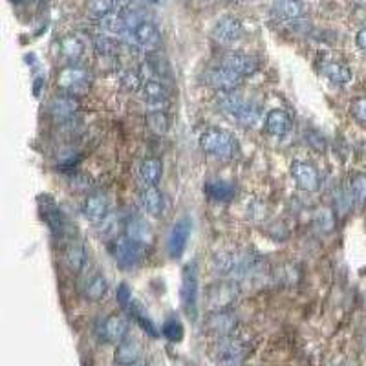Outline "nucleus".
I'll return each mask as SVG.
<instances>
[{
  "label": "nucleus",
  "mask_w": 366,
  "mask_h": 366,
  "mask_svg": "<svg viewBox=\"0 0 366 366\" xmlns=\"http://www.w3.org/2000/svg\"><path fill=\"white\" fill-rule=\"evenodd\" d=\"M200 148L216 160H233L238 156L240 147L235 135L226 128H207L200 134Z\"/></svg>",
  "instance_id": "obj_1"
},
{
  "label": "nucleus",
  "mask_w": 366,
  "mask_h": 366,
  "mask_svg": "<svg viewBox=\"0 0 366 366\" xmlns=\"http://www.w3.org/2000/svg\"><path fill=\"white\" fill-rule=\"evenodd\" d=\"M258 258L249 253H220L214 257L213 266L216 273L226 274V277H233V279H242V277H249L251 273L258 270Z\"/></svg>",
  "instance_id": "obj_2"
},
{
  "label": "nucleus",
  "mask_w": 366,
  "mask_h": 366,
  "mask_svg": "<svg viewBox=\"0 0 366 366\" xmlns=\"http://www.w3.org/2000/svg\"><path fill=\"white\" fill-rule=\"evenodd\" d=\"M92 75L87 68L81 66H65L57 72V88L62 90L65 94H72V96H79L90 88Z\"/></svg>",
  "instance_id": "obj_3"
},
{
  "label": "nucleus",
  "mask_w": 366,
  "mask_h": 366,
  "mask_svg": "<svg viewBox=\"0 0 366 366\" xmlns=\"http://www.w3.org/2000/svg\"><path fill=\"white\" fill-rule=\"evenodd\" d=\"M143 248L145 245L138 244L131 236L123 235L113 240L112 257L123 270H134L141 262V258H143Z\"/></svg>",
  "instance_id": "obj_4"
},
{
  "label": "nucleus",
  "mask_w": 366,
  "mask_h": 366,
  "mask_svg": "<svg viewBox=\"0 0 366 366\" xmlns=\"http://www.w3.org/2000/svg\"><path fill=\"white\" fill-rule=\"evenodd\" d=\"M198 296H200L198 271L194 264H189V266H185V270H183L182 277V304L185 314H187L192 321L198 317Z\"/></svg>",
  "instance_id": "obj_5"
},
{
  "label": "nucleus",
  "mask_w": 366,
  "mask_h": 366,
  "mask_svg": "<svg viewBox=\"0 0 366 366\" xmlns=\"http://www.w3.org/2000/svg\"><path fill=\"white\" fill-rule=\"evenodd\" d=\"M191 233L192 222L187 216L179 218L178 222H174V226L170 227L169 236H167V251H169L170 258H179L185 253L189 238H191Z\"/></svg>",
  "instance_id": "obj_6"
},
{
  "label": "nucleus",
  "mask_w": 366,
  "mask_h": 366,
  "mask_svg": "<svg viewBox=\"0 0 366 366\" xmlns=\"http://www.w3.org/2000/svg\"><path fill=\"white\" fill-rule=\"evenodd\" d=\"M244 28L242 22L235 17H222L216 21V24L211 30V37L214 43L222 44V46H231L236 40L242 39Z\"/></svg>",
  "instance_id": "obj_7"
},
{
  "label": "nucleus",
  "mask_w": 366,
  "mask_h": 366,
  "mask_svg": "<svg viewBox=\"0 0 366 366\" xmlns=\"http://www.w3.org/2000/svg\"><path fill=\"white\" fill-rule=\"evenodd\" d=\"M289 170H292V176L295 179L296 187L306 192L318 191V187H321V176H318V170L315 169L314 163L296 160V162L292 163Z\"/></svg>",
  "instance_id": "obj_8"
},
{
  "label": "nucleus",
  "mask_w": 366,
  "mask_h": 366,
  "mask_svg": "<svg viewBox=\"0 0 366 366\" xmlns=\"http://www.w3.org/2000/svg\"><path fill=\"white\" fill-rule=\"evenodd\" d=\"M97 333H99V339L103 340V343L119 345L121 340H125L128 337L127 317H123V315H110V317H106L105 321L101 323Z\"/></svg>",
  "instance_id": "obj_9"
},
{
  "label": "nucleus",
  "mask_w": 366,
  "mask_h": 366,
  "mask_svg": "<svg viewBox=\"0 0 366 366\" xmlns=\"http://www.w3.org/2000/svg\"><path fill=\"white\" fill-rule=\"evenodd\" d=\"M205 84H209L211 88H214L216 92H229V90H238L240 84H242V79L235 72L227 70L223 66H214L211 70L205 72L204 75Z\"/></svg>",
  "instance_id": "obj_10"
},
{
  "label": "nucleus",
  "mask_w": 366,
  "mask_h": 366,
  "mask_svg": "<svg viewBox=\"0 0 366 366\" xmlns=\"http://www.w3.org/2000/svg\"><path fill=\"white\" fill-rule=\"evenodd\" d=\"M141 97L147 103L150 110L148 112H156V110H165L169 106V90L160 79H147L141 90Z\"/></svg>",
  "instance_id": "obj_11"
},
{
  "label": "nucleus",
  "mask_w": 366,
  "mask_h": 366,
  "mask_svg": "<svg viewBox=\"0 0 366 366\" xmlns=\"http://www.w3.org/2000/svg\"><path fill=\"white\" fill-rule=\"evenodd\" d=\"M244 357V346L231 336L220 337V340L214 346V359L220 365H238Z\"/></svg>",
  "instance_id": "obj_12"
},
{
  "label": "nucleus",
  "mask_w": 366,
  "mask_h": 366,
  "mask_svg": "<svg viewBox=\"0 0 366 366\" xmlns=\"http://www.w3.org/2000/svg\"><path fill=\"white\" fill-rule=\"evenodd\" d=\"M131 39L134 40V44L138 48L147 50V52H152L160 46L162 43V33L157 30V26L150 21H143L138 28L131 31Z\"/></svg>",
  "instance_id": "obj_13"
},
{
  "label": "nucleus",
  "mask_w": 366,
  "mask_h": 366,
  "mask_svg": "<svg viewBox=\"0 0 366 366\" xmlns=\"http://www.w3.org/2000/svg\"><path fill=\"white\" fill-rule=\"evenodd\" d=\"M222 66L227 68V70L238 74L240 77H248V75H253L257 72L258 62L248 53L229 52L222 57Z\"/></svg>",
  "instance_id": "obj_14"
},
{
  "label": "nucleus",
  "mask_w": 366,
  "mask_h": 366,
  "mask_svg": "<svg viewBox=\"0 0 366 366\" xmlns=\"http://www.w3.org/2000/svg\"><path fill=\"white\" fill-rule=\"evenodd\" d=\"M238 295V288L233 282H222L213 284L207 292V299H209V306L214 311L226 310L227 306L231 304Z\"/></svg>",
  "instance_id": "obj_15"
},
{
  "label": "nucleus",
  "mask_w": 366,
  "mask_h": 366,
  "mask_svg": "<svg viewBox=\"0 0 366 366\" xmlns=\"http://www.w3.org/2000/svg\"><path fill=\"white\" fill-rule=\"evenodd\" d=\"M264 128L273 138H284L289 132V128H292V118H289V113L286 110L273 109L267 112Z\"/></svg>",
  "instance_id": "obj_16"
},
{
  "label": "nucleus",
  "mask_w": 366,
  "mask_h": 366,
  "mask_svg": "<svg viewBox=\"0 0 366 366\" xmlns=\"http://www.w3.org/2000/svg\"><path fill=\"white\" fill-rule=\"evenodd\" d=\"M79 101L77 97L72 96V94H61V96H55L48 103V112L52 113L55 119H66L74 116L79 110Z\"/></svg>",
  "instance_id": "obj_17"
},
{
  "label": "nucleus",
  "mask_w": 366,
  "mask_h": 366,
  "mask_svg": "<svg viewBox=\"0 0 366 366\" xmlns=\"http://www.w3.org/2000/svg\"><path fill=\"white\" fill-rule=\"evenodd\" d=\"M83 214L84 218L90 220V222L99 223L109 214V198L101 192L90 194L83 204Z\"/></svg>",
  "instance_id": "obj_18"
},
{
  "label": "nucleus",
  "mask_w": 366,
  "mask_h": 366,
  "mask_svg": "<svg viewBox=\"0 0 366 366\" xmlns=\"http://www.w3.org/2000/svg\"><path fill=\"white\" fill-rule=\"evenodd\" d=\"M321 72H323L324 77H328L333 84L337 87H345L352 81V70L345 62L336 61V59H328V61H323L321 65Z\"/></svg>",
  "instance_id": "obj_19"
},
{
  "label": "nucleus",
  "mask_w": 366,
  "mask_h": 366,
  "mask_svg": "<svg viewBox=\"0 0 366 366\" xmlns=\"http://www.w3.org/2000/svg\"><path fill=\"white\" fill-rule=\"evenodd\" d=\"M236 326V318L231 311L227 310H218L214 314L209 315L207 318V328L213 333H218L220 337H226L231 333V330H235Z\"/></svg>",
  "instance_id": "obj_20"
},
{
  "label": "nucleus",
  "mask_w": 366,
  "mask_h": 366,
  "mask_svg": "<svg viewBox=\"0 0 366 366\" xmlns=\"http://www.w3.org/2000/svg\"><path fill=\"white\" fill-rule=\"evenodd\" d=\"M140 355H141V346L140 343L135 339H131V337H127L125 340H121L118 345V348H116V362H118L119 366H132L135 365V362L140 361Z\"/></svg>",
  "instance_id": "obj_21"
},
{
  "label": "nucleus",
  "mask_w": 366,
  "mask_h": 366,
  "mask_svg": "<svg viewBox=\"0 0 366 366\" xmlns=\"http://www.w3.org/2000/svg\"><path fill=\"white\" fill-rule=\"evenodd\" d=\"M141 209L150 216H160L163 213V194L157 187H147L145 185L140 192Z\"/></svg>",
  "instance_id": "obj_22"
},
{
  "label": "nucleus",
  "mask_w": 366,
  "mask_h": 366,
  "mask_svg": "<svg viewBox=\"0 0 366 366\" xmlns=\"http://www.w3.org/2000/svg\"><path fill=\"white\" fill-rule=\"evenodd\" d=\"M248 101H244V97L240 96L238 90H229V92H218V97H216V105L220 106L223 113H227L229 118L235 119L238 116V112L244 109V105Z\"/></svg>",
  "instance_id": "obj_23"
},
{
  "label": "nucleus",
  "mask_w": 366,
  "mask_h": 366,
  "mask_svg": "<svg viewBox=\"0 0 366 366\" xmlns=\"http://www.w3.org/2000/svg\"><path fill=\"white\" fill-rule=\"evenodd\" d=\"M163 163L160 157H147L140 165V178L143 185L147 187H157V183L162 179Z\"/></svg>",
  "instance_id": "obj_24"
},
{
  "label": "nucleus",
  "mask_w": 366,
  "mask_h": 366,
  "mask_svg": "<svg viewBox=\"0 0 366 366\" xmlns=\"http://www.w3.org/2000/svg\"><path fill=\"white\" fill-rule=\"evenodd\" d=\"M127 236H131L132 240H135L138 244L141 245H148L152 242L154 233L152 227L148 226L143 218H131L127 223Z\"/></svg>",
  "instance_id": "obj_25"
},
{
  "label": "nucleus",
  "mask_w": 366,
  "mask_h": 366,
  "mask_svg": "<svg viewBox=\"0 0 366 366\" xmlns=\"http://www.w3.org/2000/svg\"><path fill=\"white\" fill-rule=\"evenodd\" d=\"M273 11L284 21H296L304 13V6L301 0H273Z\"/></svg>",
  "instance_id": "obj_26"
},
{
  "label": "nucleus",
  "mask_w": 366,
  "mask_h": 366,
  "mask_svg": "<svg viewBox=\"0 0 366 366\" xmlns=\"http://www.w3.org/2000/svg\"><path fill=\"white\" fill-rule=\"evenodd\" d=\"M99 26L103 33L112 37L128 35V26L125 21V13H110L99 21Z\"/></svg>",
  "instance_id": "obj_27"
},
{
  "label": "nucleus",
  "mask_w": 366,
  "mask_h": 366,
  "mask_svg": "<svg viewBox=\"0 0 366 366\" xmlns=\"http://www.w3.org/2000/svg\"><path fill=\"white\" fill-rule=\"evenodd\" d=\"M59 48H61V53L66 57V59H70V61H79L81 57L84 55V43L79 39L77 35H66L62 37L61 43H59Z\"/></svg>",
  "instance_id": "obj_28"
},
{
  "label": "nucleus",
  "mask_w": 366,
  "mask_h": 366,
  "mask_svg": "<svg viewBox=\"0 0 366 366\" xmlns=\"http://www.w3.org/2000/svg\"><path fill=\"white\" fill-rule=\"evenodd\" d=\"M204 192L211 200L227 201L235 196V187L227 182H207L204 185Z\"/></svg>",
  "instance_id": "obj_29"
},
{
  "label": "nucleus",
  "mask_w": 366,
  "mask_h": 366,
  "mask_svg": "<svg viewBox=\"0 0 366 366\" xmlns=\"http://www.w3.org/2000/svg\"><path fill=\"white\" fill-rule=\"evenodd\" d=\"M109 293V282L103 274H94L90 280L84 286V296H87L90 302H99L103 296Z\"/></svg>",
  "instance_id": "obj_30"
},
{
  "label": "nucleus",
  "mask_w": 366,
  "mask_h": 366,
  "mask_svg": "<svg viewBox=\"0 0 366 366\" xmlns=\"http://www.w3.org/2000/svg\"><path fill=\"white\" fill-rule=\"evenodd\" d=\"M65 260L66 266L79 273V271H83L84 264H87V251L81 244H70L65 251Z\"/></svg>",
  "instance_id": "obj_31"
},
{
  "label": "nucleus",
  "mask_w": 366,
  "mask_h": 366,
  "mask_svg": "<svg viewBox=\"0 0 366 366\" xmlns=\"http://www.w3.org/2000/svg\"><path fill=\"white\" fill-rule=\"evenodd\" d=\"M145 121H147V127L150 128V131L154 132V134L157 135H163L169 132V116L165 113V110H156V112H148L147 118H145Z\"/></svg>",
  "instance_id": "obj_32"
},
{
  "label": "nucleus",
  "mask_w": 366,
  "mask_h": 366,
  "mask_svg": "<svg viewBox=\"0 0 366 366\" xmlns=\"http://www.w3.org/2000/svg\"><path fill=\"white\" fill-rule=\"evenodd\" d=\"M118 81L125 90L132 92V94H138V92L143 90V84H145L141 75L134 70H121L118 74Z\"/></svg>",
  "instance_id": "obj_33"
},
{
  "label": "nucleus",
  "mask_w": 366,
  "mask_h": 366,
  "mask_svg": "<svg viewBox=\"0 0 366 366\" xmlns=\"http://www.w3.org/2000/svg\"><path fill=\"white\" fill-rule=\"evenodd\" d=\"M128 311H131L132 317L135 318V323L140 324V326L143 328L145 331H147L148 336H150V337H157L156 326H154V323H152V321H150V317H148L147 311H145L143 308H141V306L138 304V302L132 301V304H131V308H128Z\"/></svg>",
  "instance_id": "obj_34"
},
{
  "label": "nucleus",
  "mask_w": 366,
  "mask_h": 366,
  "mask_svg": "<svg viewBox=\"0 0 366 366\" xmlns=\"http://www.w3.org/2000/svg\"><path fill=\"white\" fill-rule=\"evenodd\" d=\"M235 121H238L242 127H255L260 121V106L255 105V103H245L244 109L240 110L238 116L235 118Z\"/></svg>",
  "instance_id": "obj_35"
},
{
  "label": "nucleus",
  "mask_w": 366,
  "mask_h": 366,
  "mask_svg": "<svg viewBox=\"0 0 366 366\" xmlns=\"http://www.w3.org/2000/svg\"><path fill=\"white\" fill-rule=\"evenodd\" d=\"M113 8H116V2H113V0H88L87 2L88 13H90L92 17L99 18V21L103 17H106V15L113 13Z\"/></svg>",
  "instance_id": "obj_36"
},
{
  "label": "nucleus",
  "mask_w": 366,
  "mask_h": 366,
  "mask_svg": "<svg viewBox=\"0 0 366 366\" xmlns=\"http://www.w3.org/2000/svg\"><path fill=\"white\" fill-rule=\"evenodd\" d=\"M162 333L170 340V343H179L183 339V324L179 323L178 317H169L163 323Z\"/></svg>",
  "instance_id": "obj_37"
},
{
  "label": "nucleus",
  "mask_w": 366,
  "mask_h": 366,
  "mask_svg": "<svg viewBox=\"0 0 366 366\" xmlns=\"http://www.w3.org/2000/svg\"><path fill=\"white\" fill-rule=\"evenodd\" d=\"M94 46H96V52L103 57H113L116 55V43L110 39V35L103 33V35H97L94 39Z\"/></svg>",
  "instance_id": "obj_38"
},
{
  "label": "nucleus",
  "mask_w": 366,
  "mask_h": 366,
  "mask_svg": "<svg viewBox=\"0 0 366 366\" xmlns=\"http://www.w3.org/2000/svg\"><path fill=\"white\" fill-rule=\"evenodd\" d=\"M350 112L359 123L366 125V97H357V99L352 101L350 105Z\"/></svg>",
  "instance_id": "obj_39"
},
{
  "label": "nucleus",
  "mask_w": 366,
  "mask_h": 366,
  "mask_svg": "<svg viewBox=\"0 0 366 366\" xmlns=\"http://www.w3.org/2000/svg\"><path fill=\"white\" fill-rule=\"evenodd\" d=\"M116 296H118L119 306H121V308H125V310H128V308H131V304H132V301H134V299H132L131 288H128V286L125 282L119 284V286H118V292H116Z\"/></svg>",
  "instance_id": "obj_40"
},
{
  "label": "nucleus",
  "mask_w": 366,
  "mask_h": 366,
  "mask_svg": "<svg viewBox=\"0 0 366 366\" xmlns=\"http://www.w3.org/2000/svg\"><path fill=\"white\" fill-rule=\"evenodd\" d=\"M118 226H119L118 216L112 213H109L105 218L99 222V231L103 233V235H112V233H116V227Z\"/></svg>",
  "instance_id": "obj_41"
},
{
  "label": "nucleus",
  "mask_w": 366,
  "mask_h": 366,
  "mask_svg": "<svg viewBox=\"0 0 366 366\" xmlns=\"http://www.w3.org/2000/svg\"><path fill=\"white\" fill-rule=\"evenodd\" d=\"M352 191L357 198H361V200H366V174L353 176Z\"/></svg>",
  "instance_id": "obj_42"
},
{
  "label": "nucleus",
  "mask_w": 366,
  "mask_h": 366,
  "mask_svg": "<svg viewBox=\"0 0 366 366\" xmlns=\"http://www.w3.org/2000/svg\"><path fill=\"white\" fill-rule=\"evenodd\" d=\"M355 43H357V46L362 50V52H366V28H361V30L357 31Z\"/></svg>",
  "instance_id": "obj_43"
},
{
  "label": "nucleus",
  "mask_w": 366,
  "mask_h": 366,
  "mask_svg": "<svg viewBox=\"0 0 366 366\" xmlns=\"http://www.w3.org/2000/svg\"><path fill=\"white\" fill-rule=\"evenodd\" d=\"M113 2H116V8L125 9V8H128V6H131L134 0H113Z\"/></svg>",
  "instance_id": "obj_44"
},
{
  "label": "nucleus",
  "mask_w": 366,
  "mask_h": 366,
  "mask_svg": "<svg viewBox=\"0 0 366 366\" xmlns=\"http://www.w3.org/2000/svg\"><path fill=\"white\" fill-rule=\"evenodd\" d=\"M229 2H238V0H229Z\"/></svg>",
  "instance_id": "obj_45"
},
{
  "label": "nucleus",
  "mask_w": 366,
  "mask_h": 366,
  "mask_svg": "<svg viewBox=\"0 0 366 366\" xmlns=\"http://www.w3.org/2000/svg\"><path fill=\"white\" fill-rule=\"evenodd\" d=\"M11 2H18V0H11Z\"/></svg>",
  "instance_id": "obj_46"
}]
</instances>
